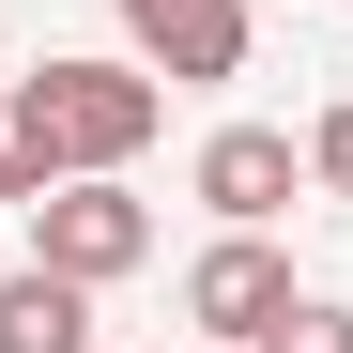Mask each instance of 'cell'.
<instances>
[{"label":"cell","instance_id":"277c9868","mask_svg":"<svg viewBox=\"0 0 353 353\" xmlns=\"http://www.w3.org/2000/svg\"><path fill=\"white\" fill-rule=\"evenodd\" d=\"M123 31H139V62H154L169 92L246 77V0H123Z\"/></svg>","mask_w":353,"mask_h":353},{"label":"cell","instance_id":"ba28073f","mask_svg":"<svg viewBox=\"0 0 353 353\" xmlns=\"http://www.w3.org/2000/svg\"><path fill=\"white\" fill-rule=\"evenodd\" d=\"M307 185H338V200H353V108H323V123H307Z\"/></svg>","mask_w":353,"mask_h":353},{"label":"cell","instance_id":"7a4b0ae2","mask_svg":"<svg viewBox=\"0 0 353 353\" xmlns=\"http://www.w3.org/2000/svg\"><path fill=\"white\" fill-rule=\"evenodd\" d=\"M31 261H62V276H139L154 261V200H123V169H77V185H46L31 200Z\"/></svg>","mask_w":353,"mask_h":353},{"label":"cell","instance_id":"6da1fadb","mask_svg":"<svg viewBox=\"0 0 353 353\" xmlns=\"http://www.w3.org/2000/svg\"><path fill=\"white\" fill-rule=\"evenodd\" d=\"M169 123V77L154 62H31L0 92V139H16L46 185H77V169H139Z\"/></svg>","mask_w":353,"mask_h":353},{"label":"cell","instance_id":"5b68a950","mask_svg":"<svg viewBox=\"0 0 353 353\" xmlns=\"http://www.w3.org/2000/svg\"><path fill=\"white\" fill-rule=\"evenodd\" d=\"M292 185H307V154H292L276 123H215V139H200V200H215L230 230H261V215H292Z\"/></svg>","mask_w":353,"mask_h":353},{"label":"cell","instance_id":"3957f363","mask_svg":"<svg viewBox=\"0 0 353 353\" xmlns=\"http://www.w3.org/2000/svg\"><path fill=\"white\" fill-rule=\"evenodd\" d=\"M276 307H292V261L261 246V230H230V246H200V261H185V323H200L215 353H246Z\"/></svg>","mask_w":353,"mask_h":353},{"label":"cell","instance_id":"9c48e42d","mask_svg":"<svg viewBox=\"0 0 353 353\" xmlns=\"http://www.w3.org/2000/svg\"><path fill=\"white\" fill-rule=\"evenodd\" d=\"M200 353H215V338H200Z\"/></svg>","mask_w":353,"mask_h":353},{"label":"cell","instance_id":"8992f818","mask_svg":"<svg viewBox=\"0 0 353 353\" xmlns=\"http://www.w3.org/2000/svg\"><path fill=\"white\" fill-rule=\"evenodd\" d=\"M0 353H92V276L16 261V276H0Z\"/></svg>","mask_w":353,"mask_h":353},{"label":"cell","instance_id":"52a82bcc","mask_svg":"<svg viewBox=\"0 0 353 353\" xmlns=\"http://www.w3.org/2000/svg\"><path fill=\"white\" fill-rule=\"evenodd\" d=\"M246 353H353V307H323V292H292V307L246 338Z\"/></svg>","mask_w":353,"mask_h":353}]
</instances>
